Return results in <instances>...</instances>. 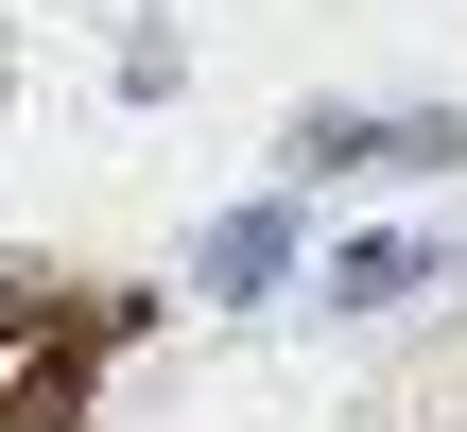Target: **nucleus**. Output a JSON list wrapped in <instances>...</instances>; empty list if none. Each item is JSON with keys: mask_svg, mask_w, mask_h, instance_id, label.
<instances>
[{"mask_svg": "<svg viewBox=\"0 0 467 432\" xmlns=\"http://www.w3.org/2000/svg\"><path fill=\"white\" fill-rule=\"evenodd\" d=\"M277 260H295V225H277V208H225V225H208V294H260Z\"/></svg>", "mask_w": 467, "mask_h": 432, "instance_id": "f257e3e1", "label": "nucleus"}, {"mask_svg": "<svg viewBox=\"0 0 467 432\" xmlns=\"http://www.w3.org/2000/svg\"><path fill=\"white\" fill-rule=\"evenodd\" d=\"M416 277H433V242H347V260H329L347 312H381V294H416Z\"/></svg>", "mask_w": 467, "mask_h": 432, "instance_id": "f03ea898", "label": "nucleus"}, {"mask_svg": "<svg viewBox=\"0 0 467 432\" xmlns=\"http://www.w3.org/2000/svg\"><path fill=\"white\" fill-rule=\"evenodd\" d=\"M35 329H52V294H35V277L0 260V346H35Z\"/></svg>", "mask_w": 467, "mask_h": 432, "instance_id": "7ed1b4c3", "label": "nucleus"}]
</instances>
